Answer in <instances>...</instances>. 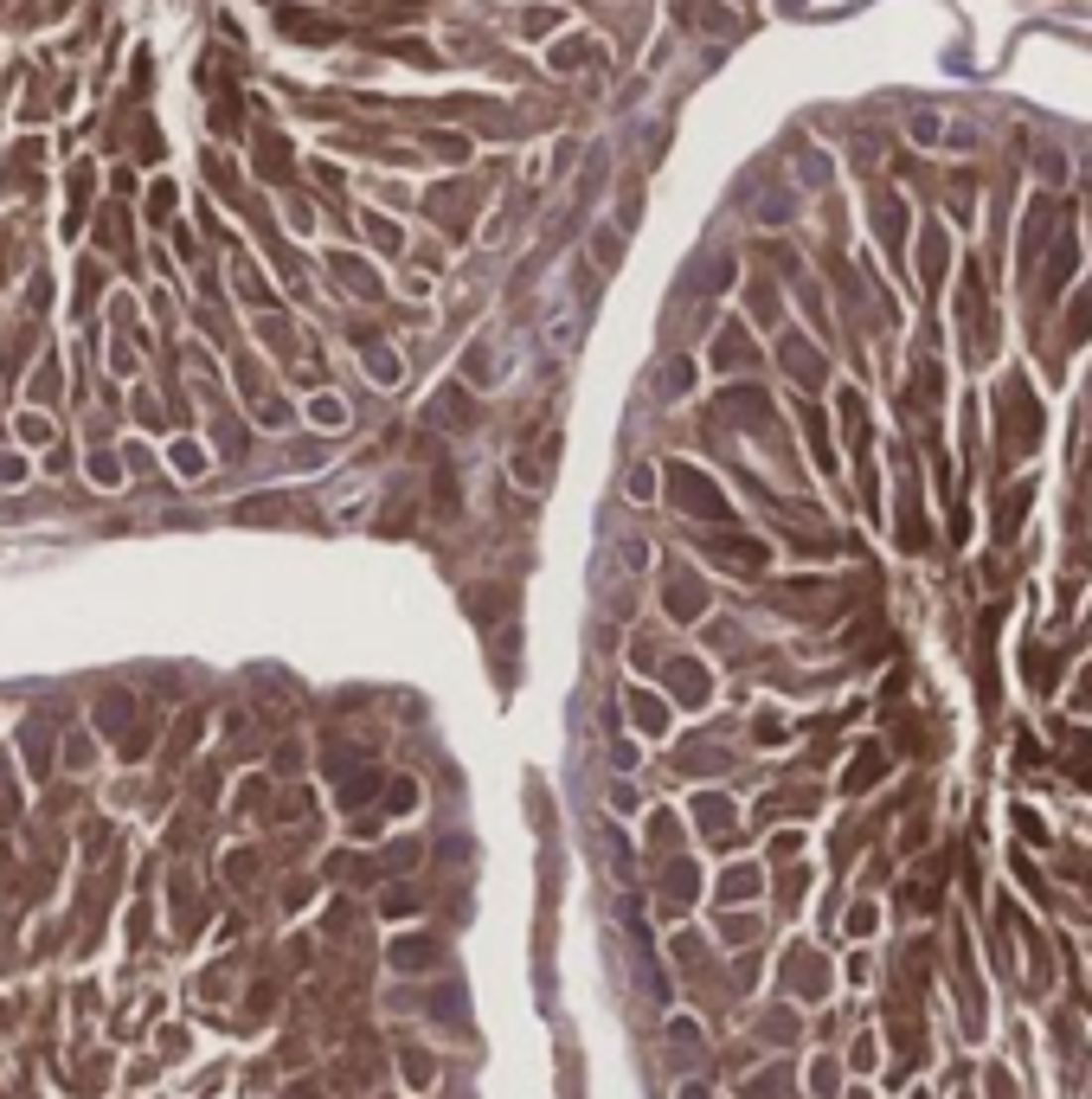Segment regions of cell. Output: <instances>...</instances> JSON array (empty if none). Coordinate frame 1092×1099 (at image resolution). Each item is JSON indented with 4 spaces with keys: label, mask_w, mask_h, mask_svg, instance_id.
<instances>
[{
    "label": "cell",
    "mask_w": 1092,
    "mask_h": 1099,
    "mask_svg": "<svg viewBox=\"0 0 1092 1099\" xmlns=\"http://www.w3.org/2000/svg\"><path fill=\"white\" fill-rule=\"evenodd\" d=\"M752 360H758V354H752V342H746V329H727V335L714 342V366H720V373H746Z\"/></svg>",
    "instance_id": "277c9868"
},
{
    "label": "cell",
    "mask_w": 1092,
    "mask_h": 1099,
    "mask_svg": "<svg viewBox=\"0 0 1092 1099\" xmlns=\"http://www.w3.org/2000/svg\"><path fill=\"white\" fill-rule=\"evenodd\" d=\"M668 611L694 618V611H701V586H694V579H675V586H668Z\"/></svg>",
    "instance_id": "7c38bea8"
},
{
    "label": "cell",
    "mask_w": 1092,
    "mask_h": 1099,
    "mask_svg": "<svg viewBox=\"0 0 1092 1099\" xmlns=\"http://www.w3.org/2000/svg\"><path fill=\"white\" fill-rule=\"evenodd\" d=\"M720 412H727V418H740V425H758V418H764V392H758V386L720 392Z\"/></svg>",
    "instance_id": "5b68a950"
},
{
    "label": "cell",
    "mask_w": 1092,
    "mask_h": 1099,
    "mask_svg": "<svg viewBox=\"0 0 1092 1099\" xmlns=\"http://www.w3.org/2000/svg\"><path fill=\"white\" fill-rule=\"evenodd\" d=\"M392 965L425 971V965H437V945H431V939H399V945H392Z\"/></svg>",
    "instance_id": "ba28073f"
},
{
    "label": "cell",
    "mask_w": 1092,
    "mask_h": 1099,
    "mask_svg": "<svg viewBox=\"0 0 1092 1099\" xmlns=\"http://www.w3.org/2000/svg\"><path fill=\"white\" fill-rule=\"evenodd\" d=\"M283 33H296V39H335V26L309 20V13H283Z\"/></svg>",
    "instance_id": "4fadbf2b"
},
{
    "label": "cell",
    "mask_w": 1092,
    "mask_h": 1099,
    "mask_svg": "<svg viewBox=\"0 0 1092 1099\" xmlns=\"http://www.w3.org/2000/svg\"><path fill=\"white\" fill-rule=\"evenodd\" d=\"M668 501H675L681 514H701V521H727V495H720L714 482L701 477V470H688V464H675L668 470Z\"/></svg>",
    "instance_id": "7a4b0ae2"
},
{
    "label": "cell",
    "mask_w": 1092,
    "mask_h": 1099,
    "mask_svg": "<svg viewBox=\"0 0 1092 1099\" xmlns=\"http://www.w3.org/2000/svg\"><path fill=\"white\" fill-rule=\"evenodd\" d=\"M1028 501H1034V488H1028V482H1022V488H1009V495H1003V514H996V534H1003V540L1016 534V521H1022V508H1028Z\"/></svg>",
    "instance_id": "9c48e42d"
},
{
    "label": "cell",
    "mask_w": 1092,
    "mask_h": 1099,
    "mask_svg": "<svg viewBox=\"0 0 1092 1099\" xmlns=\"http://www.w3.org/2000/svg\"><path fill=\"white\" fill-rule=\"evenodd\" d=\"M598 264H617V232H598Z\"/></svg>",
    "instance_id": "2e32d148"
},
{
    "label": "cell",
    "mask_w": 1092,
    "mask_h": 1099,
    "mask_svg": "<svg viewBox=\"0 0 1092 1099\" xmlns=\"http://www.w3.org/2000/svg\"><path fill=\"white\" fill-rule=\"evenodd\" d=\"M257 168H264L270 181H283V174H290V161H283V142H277V135H264V142H257Z\"/></svg>",
    "instance_id": "8fae6325"
},
{
    "label": "cell",
    "mask_w": 1092,
    "mask_h": 1099,
    "mask_svg": "<svg viewBox=\"0 0 1092 1099\" xmlns=\"http://www.w3.org/2000/svg\"><path fill=\"white\" fill-rule=\"evenodd\" d=\"M803 431H810L816 470H836V444H829V431H823V412H816V405H803Z\"/></svg>",
    "instance_id": "52a82bcc"
},
{
    "label": "cell",
    "mask_w": 1092,
    "mask_h": 1099,
    "mask_svg": "<svg viewBox=\"0 0 1092 1099\" xmlns=\"http://www.w3.org/2000/svg\"><path fill=\"white\" fill-rule=\"evenodd\" d=\"M881 771H887V753H881V746H868V753L855 758V771H849V791H862V784H874V778H881Z\"/></svg>",
    "instance_id": "30bf717a"
},
{
    "label": "cell",
    "mask_w": 1092,
    "mask_h": 1099,
    "mask_svg": "<svg viewBox=\"0 0 1092 1099\" xmlns=\"http://www.w3.org/2000/svg\"><path fill=\"white\" fill-rule=\"evenodd\" d=\"M20 746H26V765H33V778H46V771H52V733L39 727V721H26Z\"/></svg>",
    "instance_id": "8992f818"
},
{
    "label": "cell",
    "mask_w": 1092,
    "mask_h": 1099,
    "mask_svg": "<svg viewBox=\"0 0 1092 1099\" xmlns=\"http://www.w3.org/2000/svg\"><path fill=\"white\" fill-rule=\"evenodd\" d=\"M97 721H103V733L116 740V753H148L155 746V721H148V708L135 695H122V688H109V695H97Z\"/></svg>",
    "instance_id": "6da1fadb"
},
{
    "label": "cell",
    "mask_w": 1092,
    "mask_h": 1099,
    "mask_svg": "<svg viewBox=\"0 0 1092 1099\" xmlns=\"http://www.w3.org/2000/svg\"><path fill=\"white\" fill-rule=\"evenodd\" d=\"M945 257H951L945 225H925V238H919V283H925V290H938V283H945Z\"/></svg>",
    "instance_id": "3957f363"
},
{
    "label": "cell",
    "mask_w": 1092,
    "mask_h": 1099,
    "mask_svg": "<svg viewBox=\"0 0 1092 1099\" xmlns=\"http://www.w3.org/2000/svg\"><path fill=\"white\" fill-rule=\"evenodd\" d=\"M790 373H797V379H816V354H810L803 342H790Z\"/></svg>",
    "instance_id": "5bb4252c"
},
{
    "label": "cell",
    "mask_w": 1092,
    "mask_h": 1099,
    "mask_svg": "<svg viewBox=\"0 0 1092 1099\" xmlns=\"http://www.w3.org/2000/svg\"><path fill=\"white\" fill-rule=\"evenodd\" d=\"M168 212H174V187H168V181H161V187H155V194H148V219H168Z\"/></svg>",
    "instance_id": "9a60e30c"
}]
</instances>
